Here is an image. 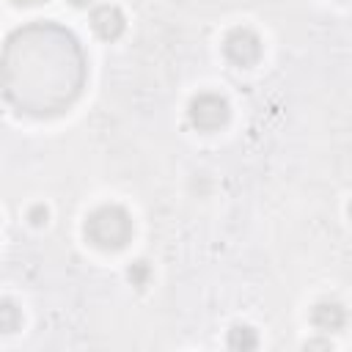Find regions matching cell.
I'll return each mask as SVG.
<instances>
[{"instance_id": "obj_1", "label": "cell", "mask_w": 352, "mask_h": 352, "mask_svg": "<svg viewBox=\"0 0 352 352\" xmlns=\"http://www.w3.org/2000/svg\"><path fill=\"white\" fill-rule=\"evenodd\" d=\"M85 85L80 41L55 22L16 28L0 55V91L25 116L50 118L72 107Z\"/></svg>"}, {"instance_id": "obj_2", "label": "cell", "mask_w": 352, "mask_h": 352, "mask_svg": "<svg viewBox=\"0 0 352 352\" xmlns=\"http://www.w3.org/2000/svg\"><path fill=\"white\" fill-rule=\"evenodd\" d=\"M85 236L102 250H121L132 236V217L118 204H104L94 209L85 220Z\"/></svg>"}, {"instance_id": "obj_3", "label": "cell", "mask_w": 352, "mask_h": 352, "mask_svg": "<svg viewBox=\"0 0 352 352\" xmlns=\"http://www.w3.org/2000/svg\"><path fill=\"white\" fill-rule=\"evenodd\" d=\"M228 102L217 94H198L190 107H187V116H190V124L201 132H214L220 129L226 121H228Z\"/></svg>"}, {"instance_id": "obj_4", "label": "cell", "mask_w": 352, "mask_h": 352, "mask_svg": "<svg viewBox=\"0 0 352 352\" xmlns=\"http://www.w3.org/2000/svg\"><path fill=\"white\" fill-rule=\"evenodd\" d=\"M223 52L236 66H253L261 55V38L250 28H234L223 38Z\"/></svg>"}, {"instance_id": "obj_5", "label": "cell", "mask_w": 352, "mask_h": 352, "mask_svg": "<svg viewBox=\"0 0 352 352\" xmlns=\"http://www.w3.org/2000/svg\"><path fill=\"white\" fill-rule=\"evenodd\" d=\"M91 28H94V33H96L99 38L116 41V38L124 33L126 22H124V14H121L116 6H99V8H94V14H91Z\"/></svg>"}, {"instance_id": "obj_6", "label": "cell", "mask_w": 352, "mask_h": 352, "mask_svg": "<svg viewBox=\"0 0 352 352\" xmlns=\"http://www.w3.org/2000/svg\"><path fill=\"white\" fill-rule=\"evenodd\" d=\"M344 319H346V314H344L341 302H316L311 311V322L319 330H341Z\"/></svg>"}, {"instance_id": "obj_7", "label": "cell", "mask_w": 352, "mask_h": 352, "mask_svg": "<svg viewBox=\"0 0 352 352\" xmlns=\"http://www.w3.org/2000/svg\"><path fill=\"white\" fill-rule=\"evenodd\" d=\"M228 346L231 349H239V352H248V349H256L258 346V338H256V333L250 327L236 324V327L228 330Z\"/></svg>"}, {"instance_id": "obj_8", "label": "cell", "mask_w": 352, "mask_h": 352, "mask_svg": "<svg viewBox=\"0 0 352 352\" xmlns=\"http://www.w3.org/2000/svg\"><path fill=\"white\" fill-rule=\"evenodd\" d=\"M19 322H22V314H19L16 302L3 297L0 300V333H14L19 327Z\"/></svg>"}, {"instance_id": "obj_9", "label": "cell", "mask_w": 352, "mask_h": 352, "mask_svg": "<svg viewBox=\"0 0 352 352\" xmlns=\"http://www.w3.org/2000/svg\"><path fill=\"white\" fill-rule=\"evenodd\" d=\"M126 275H129V280H132L135 286H146V280H148V264H146V261H135Z\"/></svg>"}, {"instance_id": "obj_10", "label": "cell", "mask_w": 352, "mask_h": 352, "mask_svg": "<svg viewBox=\"0 0 352 352\" xmlns=\"http://www.w3.org/2000/svg\"><path fill=\"white\" fill-rule=\"evenodd\" d=\"M47 214H50V212H47V206L36 204V206L28 212V220H30L33 226H44V223H47Z\"/></svg>"}, {"instance_id": "obj_11", "label": "cell", "mask_w": 352, "mask_h": 352, "mask_svg": "<svg viewBox=\"0 0 352 352\" xmlns=\"http://www.w3.org/2000/svg\"><path fill=\"white\" fill-rule=\"evenodd\" d=\"M16 6H38V3H47V0H14Z\"/></svg>"}, {"instance_id": "obj_12", "label": "cell", "mask_w": 352, "mask_h": 352, "mask_svg": "<svg viewBox=\"0 0 352 352\" xmlns=\"http://www.w3.org/2000/svg\"><path fill=\"white\" fill-rule=\"evenodd\" d=\"M72 3H74V6H80V8H82V6H88V3H91V0H72Z\"/></svg>"}]
</instances>
